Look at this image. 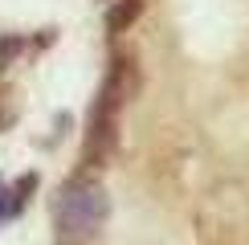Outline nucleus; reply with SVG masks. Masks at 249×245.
Instances as JSON below:
<instances>
[{
    "instance_id": "obj_1",
    "label": "nucleus",
    "mask_w": 249,
    "mask_h": 245,
    "mask_svg": "<svg viewBox=\"0 0 249 245\" xmlns=\"http://www.w3.org/2000/svg\"><path fill=\"white\" fill-rule=\"evenodd\" d=\"M139 90V70L131 57H115L107 70L94 106H90V122H86V143H82V168H102L115 151V135H119V106Z\"/></svg>"
},
{
    "instance_id": "obj_2",
    "label": "nucleus",
    "mask_w": 249,
    "mask_h": 245,
    "mask_svg": "<svg viewBox=\"0 0 249 245\" xmlns=\"http://www.w3.org/2000/svg\"><path fill=\"white\" fill-rule=\"evenodd\" d=\"M53 217H57V229L66 233V237H90V233H98L102 225L110 217V196L107 188L86 176L61 184L57 192V204H53Z\"/></svg>"
},
{
    "instance_id": "obj_3",
    "label": "nucleus",
    "mask_w": 249,
    "mask_h": 245,
    "mask_svg": "<svg viewBox=\"0 0 249 245\" xmlns=\"http://www.w3.org/2000/svg\"><path fill=\"white\" fill-rule=\"evenodd\" d=\"M37 184H41L37 172H25V176L8 188V212H13V217H17V212H25V204L33 200V192H37Z\"/></svg>"
},
{
    "instance_id": "obj_4",
    "label": "nucleus",
    "mask_w": 249,
    "mask_h": 245,
    "mask_svg": "<svg viewBox=\"0 0 249 245\" xmlns=\"http://www.w3.org/2000/svg\"><path fill=\"white\" fill-rule=\"evenodd\" d=\"M139 13H143V0H119L107 13V29L110 33H123V29H131L135 20H139Z\"/></svg>"
},
{
    "instance_id": "obj_5",
    "label": "nucleus",
    "mask_w": 249,
    "mask_h": 245,
    "mask_svg": "<svg viewBox=\"0 0 249 245\" xmlns=\"http://www.w3.org/2000/svg\"><path fill=\"white\" fill-rule=\"evenodd\" d=\"M25 49H29V37H20V33H0V74H4V70L13 66Z\"/></svg>"
},
{
    "instance_id": "obj_6",
    "label": "nucleus",
    "mask_w": 249,
    "mask_h": 245,
    "mask_svg": "<svg viewBox=\"0 0 249 245\" xmlns=\"http://www.w3.org/2000/svg\"><path fill=\"white\" fill-rule=\"evenodd\" d=\"M17 122V94L8 86H0V131H8Z\"/></svg>"
}]
</instances>
